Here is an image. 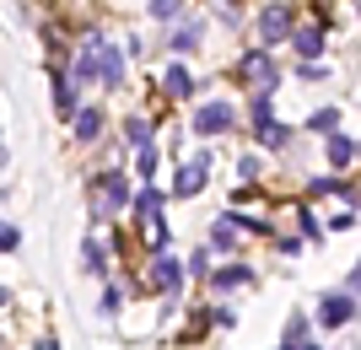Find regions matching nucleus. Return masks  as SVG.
Segmentation results:
<instances>
[{
	"mask_svg": "<svg viewBox=\"0 0 361 350\" xmlns=\"http://www.w3.org/2000/svg\"><path fill=\"white\" fill-rule=\"evenodd\" d=\"M124 199H130L124 173H97V178H92V215H97V221H114V215L124 211Z\"/></svg>",
	"mask_w": 361,
	"mask_h": 350,
	"instance_id": "f257e3e1",
	"label": "nucleus"
},
{
	"mask_svg": "<svg viewBox=\"0 0 361 350\" xmlns=\"http://www.w3.org/2000/svg\"><path fill=\"white\" fill-rule=\"evenodd\" d=\"M291 32H297L291 6H264V11H259V38H264V44H281V38H291Z\"/></svg>",
	"mask_w": 361,
	"mask_h": 350,
	"instance_id": "f03ea898",
	"label": "nucleus"
},
{
	"mask_svg": "<svg viewBox=\"0 0 361 350\" xmlns=\"http://www.w3.org/2000/svg\"><path fill=\"white\" fill-rule=\"evenodd\" d=\"M350 318H356V296H350V291H329V296L318 302V323H324V329H340V323H350Z\"/></svg>",
	"mask_w": 361,
	"mask_h": 350,
	"instance_id": "7ed1b4c3",
	"label": "nucleus"
},
{
	"mask_svg": "<svg viewBox=\"0 0 361 350\" xmlns=\"http://www.w3.org/2000/svg\"><path fill=\"white\" fill-rule=\"evenodd\" d=\"M243 70H248V81H254V92H259V97H270V92H275V81H281V70H275V60L264 54V49H254V54L243 60Z\"/></svg>",
	"mask_w": 361,
	"mask_h": 350,
	"instance_id": "20e7f679",
	"label": "nucleus"
},
{
	"mask_svg": "<svg viewBox=\"0 0 361 350\" xmlns=\"http://www.w3.org/2000/svg\"><path fill=\"white\" fill-rule=\"evenodd\" d=\"M232 119H238V113H232L226 103H205V108L195 113V135H205V140H211V135H226V130H232Z\"/></svg>",
	"mask_w": 361,
	"mask_h": 350,
	"instance_id": "39448f33",
	"label": "nucleus"
},
{
	"mask_svg": "<svg viewBox=\"0 0 361 350\" xmlns=\"http://www.w3.org/2000/svg\"><path fill=\"white\" fill-rule=\"evenodd\" d=\"M97 76L103 87H124V49H114L108 38H97Z\"/></svg>",
	"mask_w": 361,
	"mask_h": 350,
	"instance_id": "423d86ee",
	"label": "nucleus"
},
{
	"mask_svg": "<svg viewBox=\"0 0 361 350\" xmlns=\"http://www.w3.org/2000/svg\"><path fill=\"white\" fill-rule=\"evenodd\" d=\"M151 280H157L167 296H178V286H183V264L173 259V254H157V259H151Z\"/></svg>",
	"mask_w": 361,
	"mask_h": 350,
	"instance_id": "0eeeda50",
	"label": "nucleus"
},
{
	"mask_svg": "<svg viewBox=\"0 0 361 350\" xmlns=\"http://www.w3.org/2000/svg\"><path fill=\"white\" fill-rule=\"evenodd\" d=\"M254 286V264H226V270H211V291H238Z\"/></svg>",
	"mask_w": 361,
	"mask_h": 350,
	"instance_id": "6e6552de",
	"label": "nucleus"
},
{
	"mask_svg": "<svg viewBox=\"0 0 361 350\" xmlns=\"http://www.w3.org/2000/svg\"><path fill=\"white\" fill-rule=\"evenodd\" d=\"M162 92L167 97H189V92H195V76H189L183 65H167L162 70Z\"/></svg>",
	"mask_w": 361,
	"mask_h": 350,
	"instance_id": "1a4fd4ad",
	"label": "nucleus"
},
{
	"mask_svg": "<svg viewBox=\"0 0 361 350\" xmlns=\"http://www.w3.org/2000/svg\"><path fill=\"white\" fill-rule=\"evenodd\" d=\"M54 113H60V119H75V87L65 81V70H54Z\"/></svg>",
	"mask_w": 361,
	"mask_h": 350,
	"instance_id": "9d476101",
	"label": "nucleus"
},
{
	"mask_svg": "<svg viewBox=\"0 0 361 350\" xmlns=\"http://www.w3.org/2000/svg\"><path fill=\"white\" fill-rule=\"evenodd\" d=\"M291 44H297L302 60H318V54H324V27H302V32H291Z\"/></svg>",
	"mask_w": 361,
	"mask_h": 350,
	"instance_id": "9b49d317",
	"label": "nucleus"
},
{
	"mask_svg": "<svg viewBox=\"0 0 361 350\" xmlns=\"http://www.w3.org/2000/svg\"><path fill=\"white\" fill-rule=\"evenodd\" d=\"M81 270H87V275H103V270H108V248L97 243V237H87V243H81Z\"/></svg>",
	"mask_w": 361,
	"mask_h": 350,
	"instance_id": "f8f14e48",
	"label": "nucleus"
},
{
	"mask_svg": "<svg viewBox=\"0 0 361 350\" xmlns=\"http://www.w3.org/2000/svg\"><path fill=\"white\" fill-rule=\"evenodd\" d=\"M200 189H205V168H195V162H189V168L178 173V183H173V194L189 199V194H200Z\"/></svg>",
	"mask_w": 361,
	"mask_h": 350,
	"instance_id": "ddd939ff",
	"label": "nucleus"
},
{
	"mask_svg": "<svg viewBox=\"0 0 361 350\" xmlns=\"http://www.w3.org/2000/svg\"><path fill=\"white\" fill-rule=\"evenodd\" d=\"M75 135L97 140V135H103V113H97V108H81V113H75Z\"/></svg>",
	"mask_w": 361,
	"mask_h": 350,
	"instance_id": "4468645a",
	"label": "nucleus"
},
{
	"mask_svg": "<svg viewBox=\"0 0 361 350\" xmlns=\"http://www.w3.org/2000/svg\"><path fill=\"white\" fill-rule=\"evenodd\" d=\"M350 156H356V140L350 135H329V162L334 168H350Z\"/></svg>",
	"mask_w": 361,
	"mask_h": 350,
	"instance_id": "2eb2a0df",
	"label": "nucleus"
},
{
	"mask_svg": "<svg viewBox=\"0 0 361 350\" xmlns=\"http://www.w3.org/2000/svg\"><path fill=\"white\" fill-rule=\"evenodd\" d=\"M259 140H264V146H270V151H281V146H286V140H291V130H286V124H259Z\"/></svg>",
	"mask_w": 361,
	"mask_h": 350,
	"instance_id": "dca6fc26",
	"label": "nucleus"
},
{
	"mask_svg": "<svg viewBox=\"0 0 361 350\" xmlns=\"http://www.w3.org/2000/svg\"><path fill=\"white\" fill-rule=\"evenodd\" d=\"M124 140H130L135 151H140V146H151V124L146 119H124Z\"/></svg>",
	"mask_w": 361,
	"mask_h": 350,
	"instance_id": "f3484780",
	"label": "nucleus"
},
{
	"mask_svg": "<svg viewBox=\"0 0 361 350\" xmlns=\"http://www.w3.org/2000/svg\"><path fill=\"white\" fill-rule=\"evenodd\" d=\"M178 11H183V0H151V16H157V22H173Z\"/></svg>",
	"mask_w": 361,
	"mask_h": 350,
	"instance_id": "a211bd4d",
	"label": "nucleus"
},
{
	"mask_svg": "<svg viewBox=\"0 0 361 350\" xmlns=\"http://www.w3.org/2000/svg\"><path fill=\"white\" fill-rule=\"evenodd\" d=\"M340 124V108H318L313 119H307V130H334Z\"/></svg>",
	"mask_w": 361,
	"mask_h": 350,
	"instance_id": "6ab92c4d",
	"label": "nucleus"
},
{
	"mask_svg": "<svg viewBox=\"0 0 361 350\" xmlns=\"http://www.w3.org/2000/svg\"><path fill=\"white\" fill-rule=\"evenodd\" d=\"M200 44V27L195 22H189V27H178V38H173V49H178V54H189V49Z\"/></svg>",
	"mask_w": 361,
	"mask_h": 350,
	"instance_id": "aec40b11",
	"label": "nucleus"
},
{
	"mask_svg": "<svg viewBox=\"0 0 361 350\" xmlns=\"http://www.w3.org/2000/svg\"><path fill=\"white\" fill-rule=\"evenodd\" d=\"M157 205H162V194H157V189H140V194H135V211H140V215H157Z\"/></svg>",
	"mask_w": 361,
	"mask_h": 350,
	"instance_id": "412c9836",
	"label": "nucleus"
},
{
	"mask_svg": "<svg viewBox=\"0 0 361 350\" xmlns=\"http://www.w3.org/2000/svg\"><path fill=\"white\" fill-rule=\"evenodd\" d=\"M232 243H238V232L226 227V221H216L211 227V248H232Z\"/></svg>",
	"mask_w": 361,
	"mask_h": 350,
	"instance_id": "4be33fe9",
	"label": "nucleus"
},
{
	"mask_svg": "<svg viewBox=\"0 0 361 350\" xmlns=\"http://www.w3.org/2000/svg\"><path fill=\"white\" fill-rule=\"evenodd\" d=\"M11 248H22V232L11 221H0V254H11Z\"/></svg>",
	"mask_w": 361,
	"mask_h": 350,
	"instance_id": "5701e85b",
	"label": "nucleus"
},
{
	"mask_svg": "<svg viewBox=\"0 0 361 350\" xmlns=\"http://www.w3.org/2000/svg\"><path fill=\"white\" fill-rule=\"evenodd\" d=\"M135 168H140V178H151V173H157V146H140Z\"/></svg>",
	"mask_w": 361,
	"mask_h": 350,
	"instance_id": "b1692460",
	"label": "nucleus"
},
{
	"mask_svg": "<svg viewBox=\"0 0 361 350\" xmlns=\"http://www.w3.org/2000/svg\"><path fill=\"white\" fill-rule=\"evenodd\" d=\"M238 173H243V189H248V183L259 178V156H243V162H238Z\"/></svg>",
	"mask_w": 361,
	"mask_h": 350,
	"instance_id": "393cba45",
	"label": "nucleus"
},
{
	"mask_svg": "<svg viewBox=\"0 0 361 350\" xmlns=\"http://www.w3.org/2000/svg\"><path fill=\"white\" fill-rule=\"evenodd\" d=\"M103 313H108V318L119 313V286H108V291H103Z\"/></svg>",
	"mask_w": 361,
	"mask_h": 350,
	"instance_id": "a878e982",
	"label": "nucleus"
},
{
	"mask_svg": "<svg viewBox=\"0 0 361 350\" xmlns=\"http://www.w3.org/2000/svg\"><path fill=\"white\" fill-rule=\"evenodd\" d=\"M329 227H334V232H350V227H356V211H340V215L329 221Z\"/></svg>",
	"mask_w": 361,
	"mask_h": 350,
	"instance_id": "bb28decb",
	"label": "nucleus"
},
{
	"mask_svg": "<svg viewBox=\"0 0 361 350\" xmlns=\"http://www.w3.org/2000/svg\"><path fill=\"white\" fill-rule=\"evenodd\" d=\"M32 350H60V345H54V339H38V345H32Z\"/></svg>",
	"mask_w": 361,
	"mask_h": 350,
	"instance_id": "cd10ccee",
	"label": "nucleus"
},
{
	"mask_svg": "<svg viewBox=\"0 0 361 350\" xmlns=\"http://www.w3.org/2000/svg\"><path fill=\"white\" fill-rule=\"evenodd\" d=\"M6 302H11V291H6V286H0V307H6Z\"/></svg>",
	"mask_w": 361,
	"mask_h": 350,
	"instance_id": "c85d7f7f",
	"label": "nucleus"
},
{
	"mask_svg": "<svg viewBox=\"0 0 361 350\" xmlns=\"http://www.w3.org/2000/svg\"><path fill=\"white\" fill-rule=\"evenodd\" d=\"M302 350H318V345H302Z\"/></svg>",
	"mask_w": 361,
	"mask_h": 350,
	"instance_id": "c756f323",
	"label": "nucleus"
},
{
	"mask_svg": "<svg viewBox=\"0 0 361 350\" xmlns=\"http://www.w3.org/2000/svg\"><path fill=\"white\" fill-rule=\"evenodd\" d=\"M0 350H6V345H0Z\"/></svg>",
	"mask_w": 361,
	"mask_h": 350,
	"instance_id": "7c9ffc66",
	"label": "nucleus"
}]
</instances>
